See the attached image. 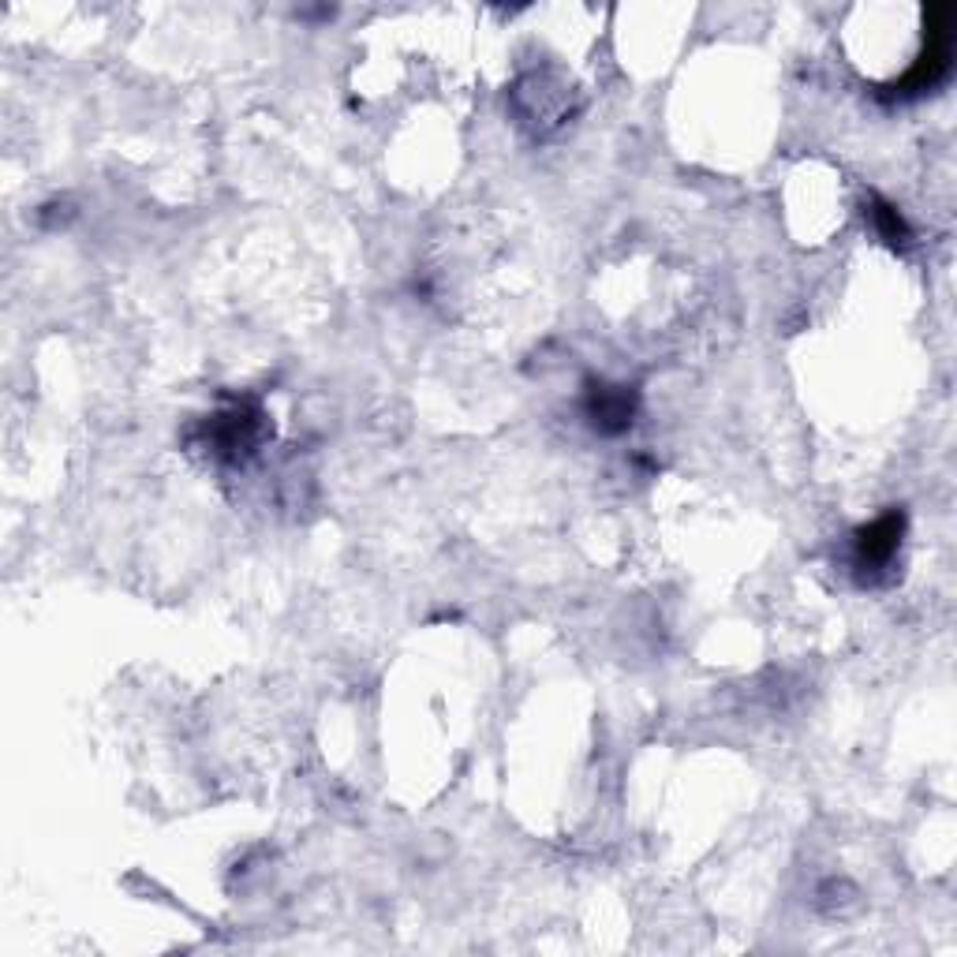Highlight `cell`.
<instances>
[{
  "label": "cell",
  "mask_w": 957,
  "mask_h": 957,
  "mask_svg": "<svg viewBox=\"0 0 957 957\" xmlns=\"http://www.w3.org/2000/svg\"><path fill=\"white\" fill-rule=\"evenodd\" d=\"M898 535H901V520H898V516H886V520H879L872 531H864V543H860L864 558H868V561L890 558V554H894V546H898Z\"/></svg>",
  "instance_id": "cell-1"
}]
</instances>
